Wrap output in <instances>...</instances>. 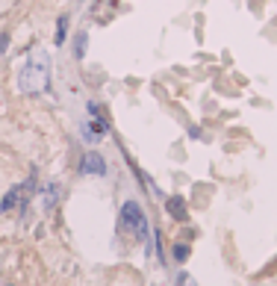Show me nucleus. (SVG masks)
Returning a JSON list of instances; mask_svg holds the SVG:
<instances>
[{"mask_svg":"<svg viewBox=\"0 0 277 286\" xmlns=\"http://www.w3.org/2000/svg\"><path fill=\"white\" fill-rule=\"evenodd\" d=\"M15 89L24 97H38V95H45V92H50V53L48 50H33L18 65Z\"/></svg>","mask_w":277,"mask_h":286,"instance_id":"obj_1","label":"nucleus"},{"mask_svg":"<svg viewBox=\"0 0 277 286\" xmlns=\"http://www.w3.org/2000/svg\"><path fill=\"white\" fill-rule=\"evenodd\" d=\"M118 230H127L133 239H139V242H145L147 248H151V224H147V213L145 207L139 201H124L121 203V213H118Z\"/></svg>","mask_w":277,"mask_h":286,"instance_id":"obj_2","label":"nucleus"},{"mask_svg":"<svg viewBox=\"0 0 277 286\" xmlns=\"http://www.w3.org/2000/svg\"><path fill=\"white\" fill-rule=\"evenodd\" d=\"M80 174H86V177H106L109 174V162L103 159V154L97 148H89L80 156Z\"/></svg>","mask_w":277,"mask_h":286,"instance_id":"obj_3","label":"nucleus"},{"mask_svg":"<svg viewBox=\"0 0 277 286\" xmlns=\"http://www.w3.org/2000/svg\"><path fill=\"white\" fill-rule=\"evenodd\" d=\"M27 201V192H24V183H18V186H9V192L3 195V201H0V213L9 215L15 210H21V203Z\"/></svg>","mask_w":277,"mask_h":286,"instance_id":"obj_4","label":"nucleus"},{"mask_svg":"<svg viewBox=\"0 0 277 286\" xmlns=\"http://www.w3.org/2000/svg\"><path fill=\"white\" fill-rule=\"evenodd\" d=\"M59 201H62V186L56 183V180H50V183H45L41 186V210L45 213H53L56 207H59Z\"/></svg>","mask_w":277,"mask_h":286,"instance_id":"obj_5","label":"nucleus"},{"mask_svg":"<svg viewBox=\"0 0 277 286\" xmlns=\"http://www.w3.org/2000/svg\"><path fill=\"white\" fill-rule=\"evenodd\" d=\"M86 112H89V118H92V127H95L100 136H109V118H106V112H103V107H100L97 100H89V104H86Z\"/></svg>","mask_w":277,"mask_h":286,"instance_id":"obj_6","label":"nucleus"},{"mask_svg":"<svg viewBox=\"0 0 277 286\" xmlns=\"http://www.w3.org/2000/svg\"><path fill=\"white\" fill-rule=\"evenodd\" d=\"M165 213H168L174 221H186V218H189L186 198H183V195H168V198H165Z\"/></svg>","mask_w":277,"mask_h":286,"instance_id":"obj_7","label":"nucleus"},{"mask_svg":"<svg viewBox=\"0 0 277 286\" xmlns=\"http://www.w3.org/2000/svg\"><path fill=\"white\" fill-rule=\"evenodd\" d=\"M68 27H71V15L62 12L59 18H56V30H53V45H56V48H62V45L68 42Z\"/></svg>","mask_w":277,"mask_h":286,"instance_id":"obj_8","label":"nucleus"},{"mask_svg":"<svg viewBox=\"0 0 277 286\" xmlns=\"http://www.w3.org/2000/svg\"><path fill=\"white\" fill-rule=\"evenodd\" d=\"M86 50H89V33H86V30H77V33H74V42H71V56L80 62V59H86Z\"/></svg>","mask_w":277,"mask_h":286,"instance_id":"obj_9","label":"nucleus"},{"mask_svg":"<svg viewBox=\"0 0 277 286\" xmlns=\"http://www.w3.org/2000/svg\"><path fill=\"white\" fill-rule=\"evenodd\" d=\"M189 254H192V248H189V245H186V242H174V248H171V260L174 262H186L189 260Z\"/></svg>","mask_w":277,"mask_h":286,"instance_id":"obj_10","label":"nucleus"},{"mask_svg":"<svg viewBox=\"0 0 277 286\" xmlns=\"http://www.w3.org/2000/svg\"><path fill=\"white\" fill-rule=\"evenodd\" d=\"M9 42H12V36H9V30H0V56L9 50Z\"/></svg>","mask_w":277,"mask_h":286,"instance_id":"obj_11","label":"nucleus"},{"mask_svg":"<svg viewBox=\"0 0 277 286\" xmlns=\"http://www.w3.org/2000/svg\"><path fill=\"white\" fill-rule=\"evenodd\" d=\"M177 286H198V283H195V277H192V274L180 272V274H177Z\"/></svg>","mask_w":277,"mask_h":286,"instance_id":"obj_12","label":"nucleus"},{"mask_svg":"<svg viewBox=\"0 0 277 286\" xmlns=\"http://www.w3.org/2000/svg\"><path fill=\"white\" fill-rule=\"evenodd\" d=\"M189 136H192V139H201V127H189Z\"/></svg>","mask_w":277,"mask_h":286,"instance_id":"obj_13","label":"nucleus"}]
</instances>
